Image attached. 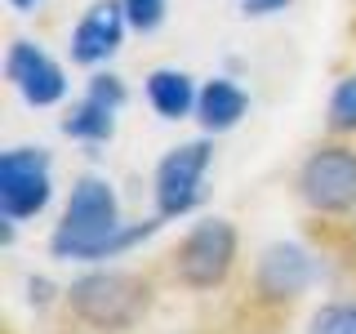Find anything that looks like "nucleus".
Wrapping results in <instances>:
<instances>
[{
	"instance_id": "f257e3e1",
	"label": "nucleus",
	"mask_w": 356,
	"mask_h": 334,
	"mask_svg": "<svg viewBox=\"0 0 356 334\" xmlns=\"http://www.w3.org/2000/svg\"><path fill=\"white\" fill-rule=\"evenodd\" d=\"M156 228H161V223H134V228H125L120 214H116L111 187L103 178L85 174L81 183L72 187L67 214H63L49 245H54L58 259H111V254H125L129 245H138L143 237H152Z\"/></svg>"
},
{
	"instance_id": "f03ea898",
	"label": "nucleus",
	"mask_w": 356,
	"mask_h": 334,
	"mask_svg": "<svg viewBox=\"0 0 356 334\" xmlns=\"http://www.w3.org/2000/svg\"><path fill=\"white\" fill-rule=\"evenodd\" d=\"M147 281L134 272H89L81 276L72 289H67V299H72V312L81 321L98 330H125L134 321L143 317V308H147Z\"/></svg>"
},
{
	"instance_id": "7ed1b4c3",
	"label": "nucleus",
	"mask_w": 356,
	"mask_h": 334,
	"mask_svg": "<svg viewBox=\"0 0 356 334\" xmlns=\"http://www.w3.org/2000/svg\"><path fill=\"white\" fill-rule=\"evenodd\" d=\"M236 259V228L227 218H205L187 232V241L178 245V281L192 289L222 285Z\"/></svg>"
},
{
	"instance_id": "20e7f679",
	"label": "nucleus",
	"mask_w": 356,
	"mask_h": 334,
	"mask_svg": "<svg viewBox=\"0 0 356 334\" xmlns=\"http://www.w3.org/2000/svg\"><path fill=\"white\" fill-rule=\"evenodd\" d=\"M49 205V156L40 148H14L0 156V209L5 218H31Z\"/></svg>"
},
{
	"instance_id": "39448f33",
	"label": "nucleus",
	"mask_w": 356,
	"mask_h": 334,
	"mask_svg": "<svg viewBox=\"0 0 356 334\" xmlns=\"http://www.w3.org/2000/svg\"><path fill=\"white\" fill-rule=\"evenodd\" d=\"M298 192L312 209L343 214L356 205V152L348 148H321L307 156L303 174H298Z\"/></svg>"
},
{
	"instance_id": "423d86ee",
	"label": "nucleus",
	"mask_w": 356,
	"mask_h": 334,
	"mask_svg": "<svg viewBox=\"0 0 356 334\" xmlns=\"http://www.w3.org/2000/svg\"><path fill=\"white\" fill-rule=\"evenodd\" d=\"M209 170V143H183L161 161L156 170V205H161V218H178L200 200V178Z\"/></svg>"
},
{
	"instance_id": "0eeeda50",
	"label": "nucleus",
	"mask_w": 356,
	"mask_h": 334,
	"mask_svg": "<svg viewBox=\"0 0 356 334\" xmlns=\"http://www.w3.org/2000/svg\"><path fill=\"white\" fill-rule=\"evenodd\" d=\"M5 76L18 85V94L27 98L31 107H49L67 94V81H63V67L49 58L44 49H36L31 40H14L5 54Z\"/></svg>"
},
{
	"instance_id": "6e6552de",
	"label": "nucleus",
	"mask_w": 356,
	"mask_h": 334,
	"mask_svg": "<svg viewBox=\"0 0 356 334\" xmlns=\"http://www.w3.org/2000/svg\"><path fill=\"white\" fill-rule=\"evenodd\" d=\"M312 276H316V267H312L307 250L303 245H267L263 259H259V294L267 299V303H289V299H298L303 289L312 285Z\"/></svg>"
},
{
	"instance_id": "1a4fd4ad",
	"label": "nucleus",
	"mask_w": 356,
	"mask_h": 334,
	"mask_svg": "<svg viewBox=\"0 0 356 334\" xmlns=\"http://www.w3.org/2000/svg\"><path fill=\"white\" fill-rule=\"evenodd\" d=\"M125 5L120 0H98V5L85 9V18L76 22V36H72V58L76 63H103L120 49V36H125Z\"/></svg>"
},
{
	"instance_id": "9d476101",
	"label": "nucleus",
	"mask_w": 356,
	"mask_h": 334,
	"mask_svg": "<svg viewBox=\"0 0 356 334\" xmlns=\"http://www.w3.org/2000/svg\"><path fill=\"white\" fill-rule=\"evenodd\" d=\"M196 111H200V125L205 129L222 134L245 116V94L232 81H209L200 89V98H196Z\"/></svg>"
},
{
	"instance_id": "9b49d317",
	"label": "nucleus",
	"mask_w": 356,
	"mask_h": 334,
	"mask_svg": "<svg viewBox=\"0 0 356 334\" xmlns=\"http://www.w3.org/2000/svg\"><path fill=\"white\" fill-rule=\"evenodd\" d=\"M147 98H152V107L161 111L165 120H178V116H187V111L196 107L200 94H192V81H187L183 72H170V67H161V72L147 76Z\"/></svg>"
},
{
	"instance_id": "f8f14e48",
	"label": "nucleus",
	"mask_w": 356,
	"mask_h": 334,
	"mask_svg": "<svg viewBox=\"0 0 356 334\" xmlns=\"http://www.w3.org/2000/svg\"><path fill=\"white\" fill-rule=\"evenodd\" d=\"M111 116H116V107H107V103H98V98L85 94V103H76L72 116L63 120V134L85 138V143H107L111 138Z\"/></svg>"
},
{
	"instance_id": "ddd939ff",
	"label": "nucleus",
	"mask_w": 356,
	"mask_h": 334,
	"mask_svg": "<svg viewBox=\"0 0 356 334\" xmlns=\"http://www.w3.org/2000/svg\"><path fill=\"white\" fill-rule=\"evenodd\" d=\"M330 125L334 129H356V76L339 81V89H334V98H330Z\"/></svg>"
},
{
	"instance_id": "4468645a",
	"label": "nucleus",
	"mask_w": 356,
	"mask_h": 334,
	"mask_svg": "<svg viewBox=\"0 0 356 334\" xmlns=\"http://www.w3.org/2000/svg\"><path fill=\"white\" fill-rule=\"evenodd\" d=\"M312 334H356V303H339V308H325L316 317Z\"/></svg>"
},
{
	"instance_id": "2eb2a0df",
	"label": "nucleus",
	"mask_w": 356,
	"mask_h": 334,
	"mask_svg": "<svg viewBox=\"0 0 356 334\" xmlns=\"http://www.w3.org/2000/svg\"><path fill=\"white\" fill-rule=\"evenodd\" d=\"M120 5H125L129 27H138V31H156L165 18V0H120Z\"/></svg>"
},
{
	"instance_id": "dca6fc26",
	"label": "nucleus",
	"mask_w": 356,
	"mask_h": 334,
	"mask_svg": "<svg viewBox=\"0 0 356 334\" xmlns=\"http://www.w3.org/2000/svg\"><path fill=\"white\" fill-rule=\"evenodd\" d=\"M89 98H98V103H107V107H120L125 103V85H120L116 76H94V81H89Z\"/></svg>"
},
{
	"instance_id": "f3484780",
	"label": "nucleus",
	"mask_w": 356,
	"mask_h": 334,
	"mask_svg": "<svg viewBox=\"0 0 356 334\" xmlns=\"http://www.w3.org/2000/svg\"><path fill=\"white\" fill-rule=\"evenodd\" d=\"M289 0H245V14H272V9H285Z\"/></svg>"
},
{
	"instance_id": "a211bd4d",
	"label": "nucleus",
	"mask_w": 356,
	"mask_h": 334,
	"mask_svg": "<svg viewBox=\"0 0 356 334\" xmlns=\"http://www.w3.org/2000/svg\"><path fill=\"white\" fill-rule=\"evenodd\" d=\"M9 5H14V9H36L40 0H9Z\"/></svg>"
}]
</instances>
